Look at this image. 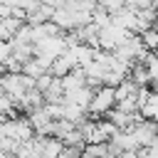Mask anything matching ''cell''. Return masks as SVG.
<instances>
[{
	"mask_svg": "<svg viewBox=\"0 0 158 158\" xmlns=\"http://www.w3.org/2000/svg\"><path fill=\"white\" fill-rule=\"evenodd\" d=\"M116 109V89L111 86H101L94 91L91 101H89V118H99V116H109Z\"/></svg>",
	"mask_w": 158,
	"mask_h": 158,
	"instance_id": "1",
	"label": "cell"
}]
</instances>
